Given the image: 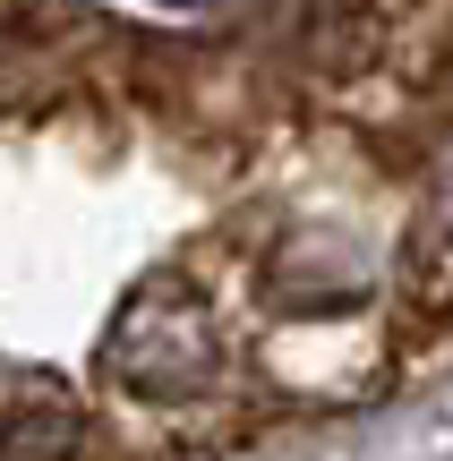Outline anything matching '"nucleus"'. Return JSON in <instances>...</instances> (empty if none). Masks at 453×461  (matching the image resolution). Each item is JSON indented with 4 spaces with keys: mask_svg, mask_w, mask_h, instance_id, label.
I'll use <instances>...</instances> for the list:
<instances>
[{
    "mask_svg": "<svg viewBox=\"0 0 453 461\" xmlns=\"http://www.w3.org/2000/svg\"><path fill=\"white\" fill-rule=\"evenodd\" d=\"M437 222H445V240H453V146H445V163H437Z\"/></svg>",
    "mask_w": 453,
    "mask_h": 461,
    "instance_id": "f257e3e1",
    "label": "nucleus"
}]
</instances>
